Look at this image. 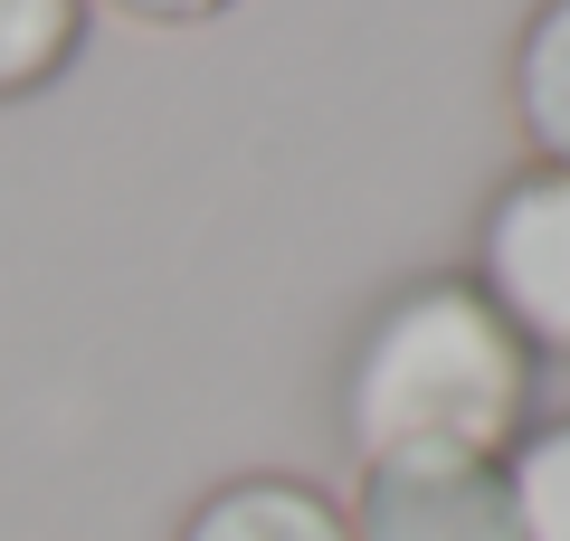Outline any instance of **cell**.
I'll return each mask as SVG.
<instances>
[{
    "instance_id": "6da1fadb",
    "label": "cell",
    "mask_w": 570,
    "mask_h": 541,
    "mask_svg": "<svg viewBox=\"0 0 570 541\" xmlns=\"http://www.w3.org/2000/svg\"><path fill=\"white\" fill-rule=\"evenodd\" d=\"M532 371L513 323L475 295V276H428L362 323L343 371L352 456H513L532 427Z\"/></svg>"
},
{
    "instance_id": "7a4b0ae2",
    "label": "cell",
    "mask_w": 570,
    "mask_h": 541,
    "mask_svg": "<svg viewBox=\"0 0 570 541\" xmlns=\"http://www.w3.org/2000/svg\"><path fill=\"white\" fill-rule=\"evenodd\" d=\"M475 295L532 361H570V171L523 161L475 228Z\"/></svg>"
},
{
    "instance_id": "3957f363",
    "label": "cell",
    "mask_w": 570,
    "mask_h": 541,
    "mask_svg": "<svg viewBox=\"0 0 570 541\" xmlns=\"http://www.w3.org/2000/svg\"><path fill=\"white\" fill-rule=\"evenodd\" d=\"M352 541H523L504 456H371L343 503Z\"/></svg>"
},
{
    "instance_id": "277c9868",
    "label": "cell",
    "mask_w": 570,
    "mask_h": 541,
    "mask_svg": "<svg viewBox=\"0 0 570 541\" xmlns=\"http://www.w3.org/2000/svg\"><path fill=\"white\" fill-rule=\"evenodd\" d=\"M171 541H352V532H343V503L314 494L305 475H238V484H209Z\"/></svg>"
},
{
    "instance_id": "5b68a950",
    "label": "cell",
    "mask_w": 570,
    "mask_h": 541,
    "mask_svg": "<svg viewBox=\"0 0 570 541\" xmlns=\"http://www.w3.org/2000/svg\"><path fill=\"white\" fill-rule=\"evenodd\" d=\"M513 124L532 161L570 171V0H542L513 39Z\"/></svg>"
},
{
    "instance_id": "8992f818",
    "label": "cell",
    "mask_w": 570,
    "mask_h": 541,
    "mask_svg": "<svg viewBox=\"0 0 570 541\" xmlns=\"http://www.w3.org/2000/svg\"><path fill=\"white\" fill-rule=\"evenodd\" d=\"M504 494L523 541H570V419H532L504 456Z\"/></svg>"
},
{
    "instance_id": "52a82bcc",
    "label": "cell",
    "mask_w": 570,
    "mask_h": 541,
    "mask_svg": "<svg viewBox=\"0 0 570 541\" xmlns=\"http://www.w3.org/2000/svg\"><path fill=\"white\" fill-rule=\"evenodd\" d=\"M86 0H0V105L39 96L67 58H77Z\"/></svg>"
},
{
    "instance_id": "ba28073f",
    "label": "cell",
    "mask_w": 570,
    "mask_h": 541,
    "mask_svg": "<svg viewBox=\"0 0 570 541\" xmlns=\"http://www.w3.org/2000/svg\"><path fill=\"white\" fill-rule=\"evenodd\" d=\"M105 10H124L142 29H190V20H219L228 0H105Z\"/></svg>"
}]
</instances>
